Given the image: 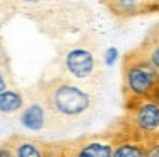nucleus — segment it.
<instances>
[{
	"label": "nucleus",
	"instance_id": "18",
	"mask_svg": "<svg viewBox=\"0 0 159 157\" xmlns=\"http://www.w3.org/2000/svg\"><path fill=\"white\" fill-rule=\"evenodd\" d=\"M26 2H33V0H26Z\"/></svg>",
	"mask_w": 159,
	"mask_h": 157
},
{
	"label": "nucleus",
	"instance_id": "5",
	"mask_svg": "<svg viewBox=\"0 0 159 157\" xmlns=\"http://www.w3.org/2000/svg\"><path fill=\"white\" fill-rule=\"evenodd\" d=\"M127 123L128 133L118 132L113 135L111 145H113V155L111 157H147V140L145 135L135 130L130 123Z\"/></svg>",
	"mask_w": 159,
	"mask_h": 157
},
{
	"label": "nucleus",
	"instance_id": "17",
	"mask_svg": "<svg viewBox=\"0 0 159 157\" xmlns=\"http://www.w3.org/2000/svg\"><path fill=\"white\" fill-rule=\"evenodd\" d=\"M99 2H101V3H103V5H106V3H108V2H110V0H99Z\"/></svg>",
	"mask_w": 159,
	"mask_h": 157
},
{
	"label": "nucleus",
	"instance_id": "11",
	"mask_svg": "<svg viewBox=\"0 0 159 157\" xmlns=\"http://www.w3.org/2000/svg\"><path fill=\"white\" fill-rule=\"evenodd\" d=\"M140 53L151 61V65L159 72V22L154 24L151 29L147 31L145 38L142 39V43L139 44Z\"/></svg>",
	"mask_w": 159,
	"mask_h": 157
},
{
	"label": "nucleus",
	"instance_id": "15",
	"mask_svg": "<svg viewBox=\"0 0 159 157\" xmlns=\"http://www.w3.org/2000/svg\"><path fill=\"white\" fill-rule=\"evenodd\" d=\"M116 56H118V51L115 50V48H110V50L106 51V58H104V63H106V65H113V63H115V60H116Z\"/></svg>",
	"mask_w": 159,
	"mask_h": 157
},
{
	"label": "nucleus",
	"instance_id": "9",
	"mask_svg": "<svg viewBox=\"0 0 159 157\" xmlns=\"http://www.w3.org/2000/svg\"><path fill=\"white\" fill-rule=\"evenodd\" d=\"M16 157H45V142L24 135H12L7 138Z\"/></svg>",
	"mask_w": 159,
	"mask_h": 157
},
{
	"label": "nucleus",
	"instance_id": "14",
	"mask_svg": "<svg viewBox=\"0 0 159 157\" xmlns=\"http://www.w3.org/2000/svg\"><path fill=\"white\" fill-rule=\"evenodd\" d=\"M0 157H16L14 150H12V147L9 145L7 140H4V142L0 143Z\"/></svg>",
	"mask_w": 159,
	"mask_h": 157
},
{
	"label": "nucleus",
	"instance_id": "10",
	"mask_svg": "<svg viewBox=\"0 0 159 157\" xmlns=\"http://www.w3.org/2000/svg\"><path fill=\"white\" fill-rule=\"evenodd\" d=\"M26 104V91L17 87H9L0 91V114L4 116H17L19 111Z\"/></svg>",
	"mask_w": 159,
	"mask_h": 157
},
{
	"label": "nucleus",
	"instance_id": "4",
	"mask_svg": "<svg viewBox=\"0 0 159 157\" xmlns=\"http://www.w3.org/2000/svg\"><path fill=\"white\" fill-rule=\"evenodd\" d=\"M16 118L29 132H53L52 118L38 85L26 91V104Z\"/></svg>",
	"mask_w": 159,
	"mask_h": 157
},
{
	"label": "nucleus",
	"instance_id": "13",
	"mask_svg": "<svg viewBox=\"0 0 159 157\" xmlns=\"http://www.w3.org/2000/svg\"><path fill=\"white\" fill-rule=\"evenodd\" d=\"M147 140V157H159V132L145 135Z\"/></svg>",
	"mask_w": 159,
	"mask_h": 157
},
{
	"label": "nucleus",
	"instance_id": "8",
	"mask_svg": "<svg viewBox=\"0 0 159 157\" xmlns=\"http://www.w3.org/2000/svg\"><path fill=\"white\" fill-rule=\"evenodd\" d=\"M104 7L110 10L111 16L120 20L149 14L147 0H110Z\"/></svg>",
	"mask_w": 159,
	"mask_h": 157
},
{
	"label": "nucleus",
	"instance_id": "2",
	"mask_svg": "<svg viewBox=\"0 0 159 157\" xmlns=\"http://www.w3.org/2000/svg\"><path fill=\"white\" fill-rule=\"evenodd\" d=\"M120 72L125 111L144 101L159 104V72L139 48H132L121 56Z\"/></svg>",
	"mask_w": 159,
	"mask_h": 157
},
{
	"label": "nucleus",
	"instance_id": "6",
	"mask_svg": "<svg viewBox=\"0 0 159 157\" xmlns=\"http://www.w3.org/2000/svg\"><path fill=\"white\" fill-rule=\"evenodd\" d=\"M127 119L135 130L144 135L159 132V104L154 101H144L127 109Z\"/></svg>",
	"mask_w": 159,
	"mask_h": 157
},
{
	"label": "nucleus",
	"instance_id": "3",
	"mask_svg": "<svg viewBox=\"0 0 159 157\" xmlns=\"http://www.w3.org/2000/svg\"><path fill=\"white\" fill-rule=\"evenodd\" d=\"M58 77L69 78L93 92H99L104 82V68L99 55V43L84 38L62 51L58 60Z\"/></svg>",
	"mask_w": 159,
	"mask_h": 157
},
{
	"label": "nucleus",
	"instance_id": "16",
	"mask_svg": "<svg viewBox=\"0 0 159 157\" xmlns=\"http://www.w3.org/2000/svg\"><path fill=\"white\" fill-rule=\"evenodd\" d=\"M147 9H149V14L159 12V0H147Z\"/></svg>",
	"mask_w": 159,
	"mask_h": 157
},
{
	"label": "nucleus",
	"instance_id": "1",
	"mask_svg": "<svg viewBox=\"0 0 159 157\" xmlns=\"http://www.w3.org/2000/svg\"><path fill=\"white\" fill-rule=\"evenodd\" d=\"M38 89L46 102L53 132L62 133L87 123L96 113L98 92H93L63 77H52L39 80Z\"/></svg>",
	"mask_w": 159,
	"mask_h": 157
},
{
	"label": "nucleus",
	"instance_id": "12",
	"mask_svg": "<svg viewBox=\"0 0 159 157\" xmlns=\"http://www.w3.org/2000/svg\"><path fill=\"white\" fill-rule=\"evenodd\" d=\"M9 87H16L14 74H12L11 60L2 46H0V91H5Z\"/></svg>",
	"mask_w": 159,
	"mask_h": 157
},
{
	"label": "nucleus",
	"instance_id": "7",
	"mask_svg": "<svg viewBox=\"0 0 159 157\" xmlns=\"http://www.w3.org/2000/svg\"><path fill=\"white\" fill-rule=\"evenodd\" d=\"M69 157H111L113 145L106 140H74L65 142Z\"/></svg>",
	"mask_w": 159,
	"mask_h": 157
}]
</instances>
